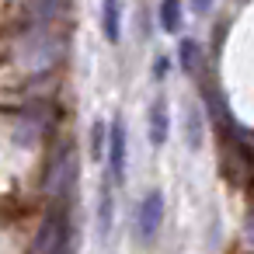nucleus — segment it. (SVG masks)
<instances>
[{
  "instance_id": "f257e3e1",
  "label": "nucleus",
  "mask_w": 254,
  "mask_h": 254,
  "mask_svg": "<svg viewBox=\"0 0 254 254\" xmlns=\"http://www.w3.org/2000/svg\"><path fill=\"white\" fill-rule=\"evenodd\" d=\"M63 56L60 32L53 25H32L11 39V63L25 77H46Z\"/></svg>"
},
{
  "instance_id": "f03ea898",
  "label": "nucleus",
  "mask_w": 254,
  "mask_h": 254,
  "mask_svg": "<svg viewBox=\"0 0 254 254\" xmlns=\"http://www.w3.org/2000/svg\"><path fill=\"white\" fill-rule=\"evenodd\" d=\"M73 188H77V150L70 143H60L46 171V198H53L56 205H66Z\"/></svg>"
},
{
  "instance_id": "7ed1b4c3",
  "label": "nucleus",
  "mask_w": 254,
  "mask_h": 254,
  "mask_svg": "<svg viewBox=\"0 0 254 254\" xmlns=\"http://www.w3.org/2000/svg\"><path fill=\"white\" fill-rule=\"evenodd\" d=\"M35 254H73V226L66 205H56V212L42 219L35 237Z\"/></svg>"
},
{
  "instance_id": "20e7f679",
  "label": "nucleus",
  "mask_w": 254,
  "mask_h": 254,
  "mask_svg": "<svg viewBox=\"0 0 254 254\" xmlns=\"http://www.w3.org/2000/svg\"><path fill=\"white\" fill-rule=\"evenodd\" d=\"M164 223V195L160 191H146L136 205V240L139 244H153Z\"/></svg>"
},
{
  "instance_id": "39448f33",
  "label": "nucleus",
  "mask_w": 254,
  "mask_h": 254,
  "mask_svg": "<svg viewBox=\"0 0 254 254\" xmlns=\"http://www.w3.org/2000/svg\"><path fill=\"white\" fill-rule=\"evenodd\" d=\"M126 157H129V132H126V119H112L108 122V174L115 181L126 178Z\"/></svg>"
},
{
  "instance_id": "423d86ee",
  "label": "nucleus",
  "mask_w": 254,
  "mask_h": 254,
  "mask_svg": "<svg viewBox=\"0 0 254 254\" xmlns=\"http://www.w3.org/2000/svg\"><path fill=\"white\" fill-rule=\"evenodd\" d=\"M167 136H171V112H167V101L157 98L150 105V143L153 146H164Z\"/></svg>"
},
{
  "instance_id": "0eeeda50",
  "label": "nucleus",
  "mask_w": 254,
  "mask_h": 254,
  "mask_svg": "<svg viewBox=\"0 0 254 254\" xmlns=\"http://www.w3.org/2000/svg\"><path fill=\"white\" fill-rule=\"evenodd\" d=\"M101 32L112 46L122 42V0H101Z\"/></svg>"
},
{
  "instance_id": "6e6552de",
  "label": "nucleus",
  "mask_w": 254,
  "mask_h": 254,
  "mask_svg": "<svg viewBox=\"0 0 254 254\" xmlns=\"http://www.w3.org/2000/svg\"><path fill=\"white\" fill-rule=\"evenodd\" d=\"M157 18H160V28H164L167 35H178V32H181V25H185L181 0H160V11H157Z\"/></svg>"
},
{
  "instance_id": "1a4fd4ad",
  "label": "nucleus",
  "mask_w": 254,
  "mask_h": 254,
  "mask_svg": "<svg viewBox=\"0 0 254 254\" xmlns=\"http://www.w3.org/2000/svg\"><path fill=\"white\" fill-rule=\"evenodd\" d=\"M66 0H32V21L35 25H53L60 18Z\"/></svg>"
},
{
  "instance_id": "9d476101",
  "label": "nucleus",
  "mask_w": 254,
  "mask_h": 254,
  "mask_svg": "<svg viewBox=\"0 0 254 254\" xmlns=\"http://www.w3.org/2000/svg\"><path fill=\"white\" fill-rule=\"evenodd\" d=\"M112 216H115V198H112V188H108V181H105V185H101V209H98L101 233H108V226H112Z\"/></svg>"
},
{
  "instance_id": "9b49d317",
  "label": "nucleus",
  "mask_w": 254,
  "mask_h": 254,
  "mask_svg": "<svg viewBox=\"0 0 254 254\" xmlns=\"http://www.w3.org/2000/svg\"><path fill=\"white\" fill-rule=\"evenodd\" d=\"M188 146L191 150H198L202 146V136H205V129H202V112L198 108H188Z\"/></svg>"
},
{
  "instance_id": "f8f14e48",
  "label": "nucleus",
  "mask_w": 254,
  "mask_h": 254,
  "mask_svg": "<svg viewBox=\"0 0 254 254\" xmlns=\"http://www.w3.org/2000/svg\"><path fill=\"white\" fill-rule=\"evenodd\" d=\"M195 63H198V46L191 39H185L181 42V66L185 70H195Z\"/></svg>"
},
{
  "instance_id": "ddd939ff",
  "label": "nucleus",
  "mask_w": 254,
  "mask_h": 254,
  "mask_svg": "<svg viewBox=\"0 0 254 254\" xmlns=\"http://www.w3.org/2000/svg\"><path fill=\"white\" fill-rule=\"evenodd\" d=\"M167 73H171V56H157V63H153V77L164 80Z\"/></svg>"
},
{
  "instance_id": "4468645a",
  "label": "nucleus",
  "mask_w": 254,
  "mask_h": 254,
  "mask_svg": "<svg viewBox=\"0 0 254 254\" xmlns=\"http://www.w3.org/2000/svg\"><path fill=\"white\" fill-rule=\"evenodd\" d=\"M191 7H195V14H209L212 11V0H191Z\"/></svg>"
}]
</instances>
